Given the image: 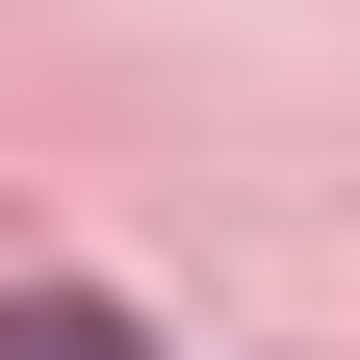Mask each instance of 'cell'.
I'll return each instance as SVG.
<instances>
[{"label":"cell","instance_id":"obj_1","mask_svg":"<svg viewBox=\"0 0 360 360\" xmlns=\"http://www.w3.org/2000/svg\"><path fill=\"white\" fill-rule=\"evenodd\" d=\"M0 360H155V335H129L103 283H0Z\"/></svg>","mask_w":360,"mask_h":360}]
</instances>
